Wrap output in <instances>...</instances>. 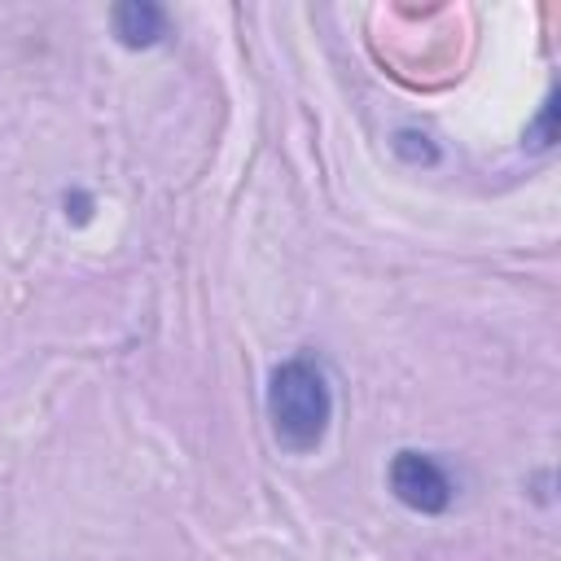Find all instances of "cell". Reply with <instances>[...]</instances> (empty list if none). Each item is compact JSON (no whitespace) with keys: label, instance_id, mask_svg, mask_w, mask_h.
Segmentation results:
<instances>
[{"label":"cell","instance_id":"2","mask_svg":"<svg viewBox=\"0 0 561 561\" xmlns=\"http://www.w3.org/2000/svg\"><path fill=\"white\" fill-rule=\"evenodd\" d=\"M390 491L412 513H443L451 504V478L425 451H399L390 460Z\"/></svg>","mask_w":561,"mask_h":561},{"label":"cell","instance_id":"3","mask_svg":"<svg viewBox=\"0 0 561 561\" xmlns=\"http://www.w3.org/2000/svg\"><path fill=\"white\" fill-rule=\"evenodd\" d=\"M114 35L127 44V48H149L167 35V13L149 0H127V4H114Z\"/></svg>","mask_w":561,"mask_h":561},{"label":"cell","instance_id":"1","mask_svg":"<svg viewBox=\"0 0 561 561\" xmlns=\"http://www.w3.org/2000/svg\"><path fill=\"white\" fill-rule=\"evenodd\" d=\"M333 416V394L311 359H285L267 381V421L285 451H316Z\"/></svg>","mask_w":561,"mask_h":561}]
</instances>
